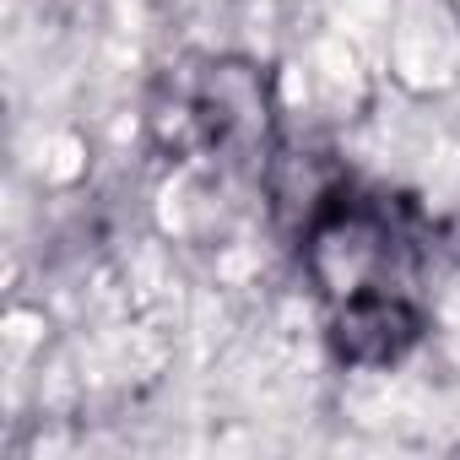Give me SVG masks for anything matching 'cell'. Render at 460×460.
I'll list each match as a JSON object with an SVG mask.
<instances>
[{
    "instance_id": "cell-1",
    "label": "cell",
    "mask_w": 460,
    "mask_h": 460,
    "mask_svg": "<svg viewBox=\"0 0 460 460\" xmlns=\"http://www.w3.org/2000/svg\"><path fill=\"white\" fill-rule=\"evenodd\" d=\"M433 227L417 200L341 179L304 217V271L331 352L352 368L401 363L428 331Z\"/></svg>"
},
{
    "instance_id": "cell-2",
    "label": "cell",
    "mask_w": 460,
    "mask_h": 460,
    "mask_svg": "<svg viewBox=\"0 0 460 460\" xmlns=\"http://www.w3.org/2000/svg\"><path fill=\"white\" fill-rule=\"evenodd\" d=\"M152 136L173 163H200L217 173H266L277 146L271 87L244 60H179L157 82Z\"/></svg>"
}]
</instances>
